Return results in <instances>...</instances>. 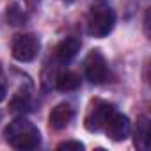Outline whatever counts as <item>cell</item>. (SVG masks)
Here are the masks:
<instances>
[{
  "label": "cell",
  "mask_w": 151,
  "mask_h": 151,
  "mask_svg": "<svg viewBox=\"0 0 151 151\" xmlns=\"http://www.w3.org/2000/svg\"><path fill=\"white\" fill-rule=\"evenodd\" d=\"M4 139L6 142L14 147V149H36L41 144V133L37 126H34L29 119L25 117H16L13 119L6 128H4Z\"/></svg>",
  "instance_id": "obj_1"
},
{
  "label": "cell",
  "mask_w": 151,
  "mask_h": 151,
  "mask_svg": "<svg viewBox=\"0 0 151 151\" xmlns=\"http://www.w3.org/2000/svg\"><path fill=\"white\" fill-rule=\"evenodd\" d=\"M116 25V13L107 4H96L91 7L87 16V32L93 37H105L112 32Z\"/></svg>",
  "instance_id": "obj_2"
},
{
  "label": "cell",
  "mask_w": 151,
  "mask_h": 151,
  "mask_svg": "<svg viewBox=\"0 0 151 151\" xmlns=\"http://www.w3.org/2000/svg\"><path fill=\"white\" fill-rule=\"evenodd\" d=\"M116 112V107L109 101L103 100H93L89 105V110L84 117V126L89 132H100L105 128L107 121L110 119V116Z\"/></svg>",
  "instance_id": "obj_3"
},
{
  "label": "cell",
  "mask_w": 151,
  "mask_h": 151,
  "mask_svg": "<svg viewBox=\"0 0 151 151\" xmlns=\"http://www.w3.org/2000/svg\"><path fill=\"white\" fill-rule=\"evenodd\" d=\"M84 71L86 78L91 84H103L109 77V66L105 55L100 50H91L84 60Z\"/></svg>",
  "instance_id": "obj_4"
},
{
  "label": "cell",
  "mask_w": 151,
  "mask_h": 151,
  "mask_svg": "<svg viewBox=\"0 0 151 151\" xmlns=\"http://www.w3.org/2000/svg\"><path fill=\"white\" fill-rule=\"evenodd\" d=\"M41 43L34 34H20L13 39V57L20 62H30L37 57Z\"/></svg>",
  "instance_id": "obj_5"
},
{
  "label": "cell",
  "mask_w": 151,
  "mask_h": 151,
  "mask_svg": "<svg viewBox=\"0 0 151 151\" xmlns=\"http://www.w3.org/2000/svg\"><path fill=\"white\" fill-rule=\"evenodd\" d=\"M105 132L109 135V139H112L114 142H121L130 135V119L124 114H119L117 110L110 116V119L105 124Z\"/></svg>",
  "instance_id": "obj_6"
},
{
  "label": "cell",
  "mask_w": 151,
  "mask_h": 151,
  "mask_svg": "<svg viewBox=\"0 0 151 151\" xmlns=\"http://www.w3.org/2000/svg\"><path fill=\"white\" fill-rule=\"evenodd\" d=\"M80 39L77 36H69V37H64L57 48H55V59L60 62V64H66L69 60H73L75 57H77V53L80 52Z\"/></svg>",
  "instance_id": "obj_7"
},
{
  "label": "cell",
  "mask_w": 151,
  "mask_h": 151,
  "mask_svg": "<svg viewBox=\"0 0 151 151\" xmlns=\"http://www.w3.org/2000/svg\"><path fill=\"white\" fill-rule=\"evenodd\" d=\"M73 116H75V112L69 103H59L57 107L52 109V112L48 116V123L53 130H62L71 123Z\"/></svg>",
  "instance_id": "obj_8"
},
{
  "label": "cell",
  "mask_w": 151,
  "mask_h": 151,
  "mask_svg": "<svg viewBox=\"0 0 151 151\" xmlns=\"http://www.w3.org/2000/svg\"><path fill=\"white\" fill-rule=\"evenodd\" d=\"M133 142H135V147L140 151H146L149 147V119L146 116H139V119H137Z\"/></svg>",
  "instance_id": "obj_9"
},
{
  "label": "cell",
  "mask_w": 151,
  "mask_h": 151,
  "mask_svg": "<svg viewBox=\"0 0 151 151\" xmlns=\"http://www.w3.org/2000/svg\"><path fill=\"white\" fill-rule=\"evenodd\" d=\"M80 77L75 71H64L60 75H57L55 78V86L59 91L62 93H69V91H77L80 87Z\"/></svg>",
  "instance_id": "obj_10"
},
{
  "label": "cell",
  "mask_w": 151,
  "mask_h": 151,
  "mask_svg": "<svg viewBox=\"0 0 151 151\" xmlns=\"http://www.w3.org/2000/svg\"><path fill=\"white\" fill-rule=\"evenodd\" d=\"M30 107V91L27 87H20L16 91V94L11 98L9 101V109L13 112H23Z\"/></svg>",
  "instance_id": "obj_11"
},
{
  "label": "cell",
  "mask_w": 151,
  "mask_h": 151,
  "mask_svg": "<svg viewBox=\"0 0 151 151\" xmlns=\"http://www.w3.org/2000/svg\"><path fill=\"white\" fill-rule=\"evenodd\" d=\"M7 22L11 25H22L25 22V14H23V11L16 4H13V6L7 7Z\"/></svg>",
  "instance_id": "obj_12"
},
{
  "label": "cell",
  "mask_w": 151,
  "mask_h": 151,
  "mask_svg": "<svg viewBox=\"0 0 151 151\" xmlns=\"http://www.w3.org/2000/svg\"><path fill=\"white\" fill-rule=\"evenodd\" d=\"M57 149H66V151H69V149H73V151H82V149H84V144H82V142H78V140H66V142H60V144L57 146Z\"/></svg>",
  "instance_id": "obj_13"
},
{
  "label": "cell",
  "mask_w": 151,
  "mask_h": 151,
  "mask_svg": "<svg viewBox=\"0 0 151 151\" xmlns=\"http://www.w3.org/2000/svg\"><path fill=\"white\" fill-rule=\"evenodd\" d=\"M7 96V80H6V75L0 69V103H2Z\"/></svg>",
  "instance_id": "obj_14"
},
{
  "label": "cell",
  "mask_w": 151,
  "mask_h": 151,
  "mask_svg": "<svg viewBox=\"0 0 151 151\" xmlns=\"http://www.w3.org/2000/svg\"><path fill=\"white\" fill-rule=\"evenodd\" d=\"M144 30H146V36H149V11H146V18H144Z\"/></svg>",
  "instance_id": "obj_15"
}]
</instances>
